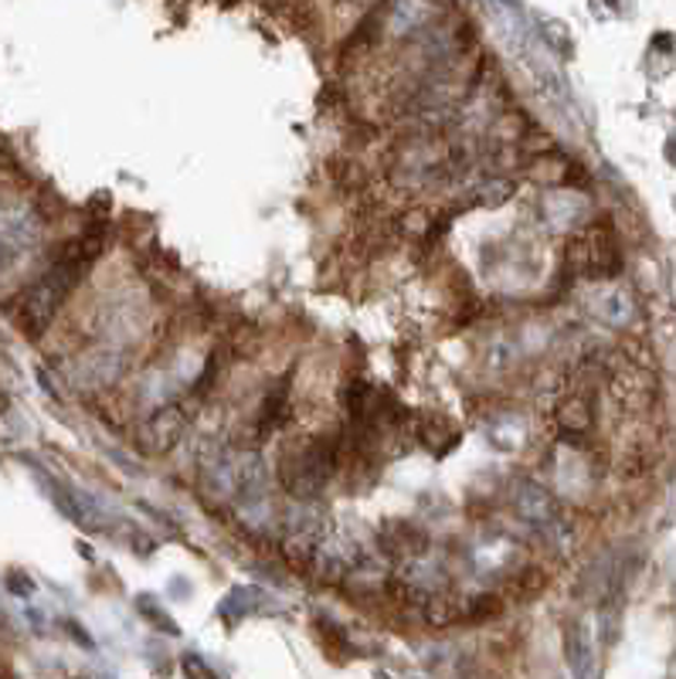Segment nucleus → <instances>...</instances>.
<instances>
[{"mask_svg": "<svg viewBox=\"0 0 676 679\" xmlns=\"http://www.w3.org/2000/svg\"><path fill=\"white\" fill-rule=\"evenodd\" d=\"M99 252H103V238L99 235H85L82 241H75L72 249L41 275L35 286L27 289L21 320H24V330L31 336H38V333H45L51 326L55 313L61 310V302H66L69 293L82 283V275L88 272L92 262H96Z\"/></svg>", "mask_w": 676, "mask_h": 679, "instance_id": "1", "label": "nucleus"}, {"mask_svg": "<svg viewBox=\"0 0 676 679\" xmlns=\"http://www.w3.org/2000/svg\"><path fill=\"white\" fill-rule=\"evenodd\" d=\"M341 452L344 442L333 436H310L296 445H286V452L280 455V486L293 500H317L330 486Z\"/></svg>", "mask_w": 676, "mask_h": 679, "instance_id": "2", "label": "nucleus"}, {"mask_svg": "<svg viewBox=\"0 0 676 679\" xmlns=\"http://www.w3.org/2000/svg\"><path fill=\"white\" fill-rule=\"evenodd\" d=\"M183 431H188V412L180 405H164L140 425L137 445L146 455H167L183 439Z\"/></svg>", "mask_w": 676, "mask_h": 679, "instance_id": "3", "label": "nucleus"}, {"mask_svg": "<svg viewBox=\"0 0 676 679\" xmlns=\"http://www.w3.org/2000/svg\"><path fill=\"white\" fill-rule=\"evenodd\" d=\"M571 262H578L574 269L585 275H616L619 262H622L616 235H608L605 228L585 231L571 245Z\"/></svg>", "mask_w": 676, "mask_h": 679, "instance_id": "4", "label": "nucleus"}, {"mask_svg": "<svg viewBox=\"0 0 676 679\" xmlns=\"http://www.w3.org/2000/svg\"><path fill=\"white\" fill-rule=\"evenodd\" d=\"M513 507H517V513L524 516V520L531 523V527H537V531H547V534L565 531L561 510H558L555 497H550V492H547L544 486L531 483V479H520V483L513 486Z\"/></svg>", "mask_w": 676, "mask_h": 679, "instance_id": "5", "label": "nucleus"}, {"mask_svg": "<svg viewBox=\"0 0 676 679\" xmlns=\"http://www.w3.org/2000/svg\"><path fill=\"white\" fill-rule=\"evenodd\" d=\"M555 425L565 431V436H589L595 428V401L585 391H571L568 397L558 401L555 408Z\"/></svg>", "mask_w": 676, "mask_h": 679, "instance_id": "6", "label": "nucleus"}, {"mask_svg": "<svg viewBox=\"0 0 676 679\" xmlns=\"http://www.w3.org/2000/svg\"><path fill=\"white\" fill-rule=\"evenodd\" d=\"M568 663H571V672L574 679H602L598 672V656H595V645H592V635L585 626H568Z\"/></svg>", "mask_w": 676, "mask_h": 679, "instance_id": "7", "label": "nucleus"}, {"mask_svg": "<svg viewBox=\"0 0 676 679\" xmlns=\"http://www.w3.org/2000/svg\"><path fill=\"white\" fill-rule=\"evenodd\" d=\"M381 544H384V550L391 553V558H398V561H415L418 553L428 547L425 534L418 527H412V523H405V520H391L384 527Z\"/></svg>", "mask_w": 676, "mask_h": 679, "instance_id": "8", "label": "nucleus"}, {"mask_svg": "<svg viewBox=\"0 0 676 679\" xmlns=\"http://www.w3.org/2000/svg\"><path fill=\"white\" fill-rule=\"evenodd\" d=\"M415 436H418V445H425L428 452H436V455H446L459 442V431L442 415H418Z\"/></svg>", "mask_w": 676, "mask_h": 679, "instance_id": "9", "label": "nucleus"}, {"mask_svg": "<svg viewBox=\"0 0 676 679\" xmlns=\"http://www.w3.org/2000/svg\"><path fill=\"white\" fill-rule=\"evenodd\" d=\"M286 412H289V391L283 384L280 391H272L265 397V405L259 412V431H262V436H265V431H272V428H280L286 421Z\"/></svg>", "mask_w": 676, "mask_h": 679, "instance_id": "10", "label": "nucleus"}, {"mask_svg": "<svg viewBox=\"0 0 676 679\" xmlns=\"http://www.w3.org/2000/svg\"><path fill=\"white\" fill-rule=\"evenodd\" d=\"M513 194V183L510 180H483L476 183V191H473V204H503L507 198Z\"/></svg>", "mask_w": 676, "mask_h": 679, "instance_id": "11", "label": "nucleus"}]
</instances>
